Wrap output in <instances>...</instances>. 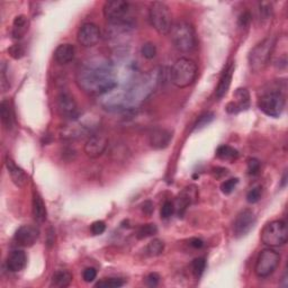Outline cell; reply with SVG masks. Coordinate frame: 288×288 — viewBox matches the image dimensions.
<instances>
[{"instance_id": "52a82bcc", "label": "cell", "mask_w": 288, "mask_h": 288, "mask_svg": "<svg viewBox=\"0 0 288 288\" xmlns=\"http://www.w3.org/2000/svg\"><path fill=\"white\" fill-rule=\"evenodd\" d=\"M288 240L286 222L277 220L265 225L261 231V241L269 248H277L284 245Z\"/></svg>"}, {"instance_id": "8d00e7d4", "label": "cell", "mask_w": 288, "mask_h": 288, "mask_svg": "<svg viewBox=\"0 0 288 288\" xmlns=\"http://www.w3.org/2000/svg\"><path fill=\"white\" fill-rule=\"evenodd\" d=\"M260 171V161L256 158L248 160V173L251 176H256Z\"/></svg>"}, {"instance_id": "836d02e7", "label": "cell", "mask_w": 288, "mask_h": 288, "mask_svg": "<svg viewBox=\"0 0 288 288\" xmlns=\"http://www.w3.org/2000/svg\"><path fill=\"white\" fill-rule=\"evenodd\" d=\"M191 268H193V273L196 277H201L206 268L205 259L204 258H196L193 263H191Z\"/></svg>"}, {"instance_id": "1f68e13d", "label": "cell", "mask_w": 288, "mask_h": 288, "mask_svg": "<svg viewBox=\"0 0 288 288\" xmlns=\"http://www.w3.org/2000/svg\"><path fill=\"white\" fill-rule=\"evenodd\" d=\"M239 184V179L238 178H231V179H227L225 182L221 185V190L222 193L224 195H230L232 194L234 189L237 188V186Z\"/></svg>"}, {"instance_id": "60d3db41", "label": "cell", "mask_w": 288, "mask_h": 288, "mask_svg": "<svg viewBox=\"0 0 288 288\" xmlns=\"http://www.w3.org/2000/svg\"><path fill=\"white\" fill-rule=\"evenodd\" d=\"M251 22V14L249 11H244L239 17V26L240 27H247Z\"/></svg>"}, {"instance_id": "4316f807", "label": "cell", "mask_w": 288, "mask_h": 288, "mask_svg": "<svg viewBox=\"0 0 288 288\" xmlns=\"http://www.w3.org/2000/svg\"><path fill=\"white\" fill-rule=\"evenodd\" d=\"M158 233V227L153 223H149V224H144L142 225L139 230L136 232V238L139 240H143L147 239L150 237H153L155 234Z\"/></svg>"}, {"instance_id": "ac0fdd59", "label": "cell", "mask_w": 288, "mask_h": 288, "mask_svg": "<svg viewBox=\"0 0 288 288\" xmlns=\"http://www.w3.org/2000/svg\"><path fill=\"white\" fill-rule=\"evenodd\" d=\"M5 166L7 168L8 175L10 176L11 182H13L17 187H24L27 183V175L21 167H18L15 161L7 155L5 159Z\"/></svg>"}, {"instance_id": "6da1fadb", "label": "cell", "mask_w": 288, "mask_h": 288, "mask_svg": "<svg viewBox=\"0 0 288 288\" xmlns=\"http://www.w3.org/2000/svg\"><path fill=\"white\" fill-rule=\"evenodd\" d=\"M78 83L83 92L92 95H104L117 86L113 70L107 62L92 60L78 72Z\"/></svg>"}, {"instance_id": "484cf974", "label": "cell", "mask_w": 288, "mask_h": 288, "mask_svg": "<svg viewBox=\"0 0 288 288\" xmlns=\"http://www.w3.org/2000/svg\"><path fill=\"white\" fill-rule=\"evenodd\" d=\"M216 157L222 160H229L233 161L237 160L239 157V152L236 149L230 147V146H221L216 150Z\"/></svg>"}, {"instance_id": "e0dca14e", "label": "cell", "mask_w": 288, "mask_h": 288, "mask_svg": "<svg viewBox=\"0 0 288 288\" xmlns=\"http://www.w3.org/2000/svg\"><path fill=\"white\" fill-rule=\"evenodd\" d=\"M172 140V134L170 131L165 129H155L151 132L149 137L150 146L155 150H164L168 148Z\"/></svg>"}, {"instance_id": "30bf717a", "label": "cell", "mask_w": 288, "mask_h": 288, "mask_svg": "<svg viewBox=\"0 0 288 288\" xmlns=\"http://www.w3.org/2000/svg\"><path fill=\"white\" fill-rule=\"evenodd\" d=\"M58 110L61 116L74 122L80 118L81 113L77 101L68 92H61L58 97Z\"/></svg>"}, {"instance_id": "8fae6325", "label": "cell", "mask_w": 288, "mask_h": 288, "mask_svg": "<svg viewBox=\"0 0 288 288\" xmlns=\"http://www.w3.org/2000/svg\"><path fill=\"white\" fill-rule=\"evenodd\" d=\"M256 216L251 209H243L237 216L233 224V233L236 238H242L254 229L256 225Z\"/></svg>"}, {"instance_id": "3957f363", "label": "cell", "mask_w": 288, "mask_h": 288, "mask_svg": "<svg viewBox=\"0 0 288 288\" xmlns=\"http://www.w3.org/2000/svg\"><path fill=\"white\" fill-rule=\"evenodd\" d=\"M258 107L269 117H279L285 108V95L283 90H280V88L272 87L263 92L258 99Z\"/></svg>"}, {"instance_id": "d6986e66", "label": "cell", "mask_w": 288, "mask_h": 288, "mask_svg": "<svg viewBox=\"0 0 288 288\" xmlns=\"http://www.w3.org/2000/svg\"><path fill=\"white\" fill-rule=\"evenodd\" d=\"M6 265H7V269L11 273L22 272L27 265V256L23 250H13L7 258Z\"/></svg>"}, {"instance_id": "277c9868", "label": "cell", "mask_w": 288, "mask_h": 288, "mask_svg": "<svg viewBox=\"0 0 288 288\" xmlns=\"http://www.w3.org/2000/svg\"><path fill=\"white\" fill-rule=\"evenodd\" d=\"M171 40L179 52H191L196 46L195 29L188 22H177L171 28Z\"/></svg>"}, {"instance_id": "f6af8a7d", "label": "cell", "mask_w": 288, "mask_h": 288, "mask_svg": "<svg viewBox=\"0 0 288 288\" xmlns=\"http://www.w3.org/2000/svg\"><path fill=\"white\" fill-rule=\"evenodd\" d=\"M189 244L193 247L194 249H201L203 248V245H204V242H203V240L201 239H198V238H191L189 240Z\"/></svg>"}, {"instance_id": "5b68a950", "label": "cell", "mask_w": 288, "mask_h": 288, "mask_svg": "<svg viewBox=\"0 0 288 288\" xmlns=\"http://www.w3.org/2000/svg\"><path fill=\"white\" fill-rule=\"evenodd\" d=\"M276 46V38L268 36L251 50L248 60L250 69L254 72L261 71L269 63Z\"/></svg>"}, {"instance_id": "83f0119b", "label": "cell", "mask_w": 288, "mask_h": 288, "mask_svg": "<svg viewBox=\"0 0 288 288\" xmlns=\"http://www.w3.org/2000/svg\"><path fill=\"white\" fill-rule=\"evenodd\" d=\"M165 250V243L160 239H154L148 244L147 254L150 257H157L160 256Z\"/></svg>"}, {"instance_id": "7402d4cb", "label": "cell", "mask_w": 288, "mask_h": 288, "mask_svg": "<svg viewBox=\"0 0 288 288\" xmlns=\"http://www.w3.org/2000/svg\"><path fill=\"white\" fill-rule=\"evenodd\" d=\"M0 117H2V123L5 130L10 131L14 126V111L9 100L5 99L0 104Z\"/></svg>"}, {"instance_id": "b9f144b4", "label": "cell", "mask_w": 288, "mask_h": 288, "mask_svg": "<svg viewBox=\"0 0 288 288\" xmlns=\"http://www.w3.org/2000/svg\"><path fill=\"white\" fill-rule=\"evenodd\" d=\"M146 281H147V285L149 287H155V286H158V284H159L160 276L158 274L152 273V274L148 275V277L146 278Z\"/></svg>"}, {"instance_id": "d590c367", "label": "cell", "mask_w": 288, "mask_h": 288, "mask_svg": "<svg viewBox=\"0 0 288 288\" xmlns=\"http://www.w3.org/2000/svg\"><path fill=\"white\" fill-rule=\"evenodd\" d=\"M8 53L10 54L11 58H14L15 60H20L25 56V49H24L23 45L21 44H15L8 50Z\"/></svg>"}, {"instance_id": "ab89813d", "label": "cell", "mask_w": 288, "mask_h": 288, "mask_svg": "<svg viewBox=\"0 0 288 288\" xmlns=\"http://www.w3.org/2000/svg\"><path fill=\"white\" fill-rule=\"evenodd\" d=\"M259 11H260V17L262 18V20H268V18L272 16V13H273L272 4L261 3Z\"/></svg>"}, {"instance_id": "ee69618b", "label": "cell", "mask_w": 288, "mask_h": 288, "mask_svg": "<svg viewBox=\"0 0 288 288\" xmlns=\"http://www.w3.org/2000/svg\"><path fill=\"white\" fill-rule=\"evenodd\" d=\"M142 211L144 214H147L148 216L151 215L154 211V207H153V204L152 202H150V201H147V202H144L142 204Z\"/></svg>"}, {"instance_id": "9a60e30c", "label": "cell", "mask_w": 288, "mask_h": 288, "mask_svg": "<svg viewBox=\"0 0 288 288\" xmlns=\"http://www.w3.org/2000/svg\"><path fill=\"white\" fill-rule=\"evenodd\" d=\"M197 196H198V191L196 186H189V187H186L182 193H180L175 205L176 212L179 218H183L186 211H187V208L196 201Z\"/></svg>"}, {"instance_id": "f35d334b", "label": "cell", "mask_w": 288, "mask_h": 288, "mask_svg": "<svg viewBox=\"0 0 288 288\" xmlns=\"http://www.w3.org/2000/svg\"><path fill=\"white\" fill-rule=\"evenodd\" d=\"M97 277V270H96L94 267H88L85 270H83L82 274V278L86 283H92Z\"/></svg>"}, {"instance_id": "d6a6232c", "label": "cell", "mask_w": 288, "mask_h": 288, "mask_svg": "<svg viewBox=\"0 0 288 288\" xmlns=\"http://www.w3.org/2000/svg\"><path fill=\"white\" fill-rule=\"evenodd\" d=\"M262 195V186H256V187L251 188L247 194V201L250 204H256L260 201Z\"/></svg>"}, {"instance_id": "2e32d148", "label": "cell", "mask_w": 288, "mask_h": 288, "mask_svg": "<svg viewBox=\"0 0 288 288\" xmlns=\"http://www.w3.org/2000/svg\"><path fill=\"white\" fill-rule=\"evenodd\" d=\"M234 98L236 101H232L226 107V111L230 114H237L241 111L248 110L250 106V95L248 90L245 88H239L237 89L236 94H234Z\"/></svg>"}, {"instance_id": "e575fe53", "label": "cell", "mask_w": 288, "mask_h": 288, "mask_svg": "<svg viewBox=\"0 0 288 288\" xmlns=\"http://www.w3.org/2000/svg\"><path fill=\"white\" fill-rule=\"evenodd\" d=\"M176 212V208H175V204L170 201H166L164 203V205L161 207V211H160V215L162 219H169L172 216V214Z\"/></svg>"}, {"instance_id": "44dd1931", "label": "cell", "mask_w": 288, "mask_h": 288, "mask_svg": "<svg viewBox=\"0 0 288 288\" xmlns=\"http://www.w3.org/2000/svg\"><path fill=\"white\" fill-rule=\"evenodd\" d=\"M233 72H234V65L231 64L230 67L224 71V74L222 75L219 85L215 90V96L218 99L223 98L227 94V92H229L232 82V78H233Z\"/></svg>"}, {"instance_id": "8992f818", "label": "cell", "mask_w": 288, "mask_h": 288, "mask_svg": "<svg viewBox=\"0 0 288 288\" xmlns=\"http://www.w3.org/2000/svg\"><path fill=\"white\" fill-rule=\"evenodd\" d=\"M149 20L151 26L160 35H168L172 28V17L170 8L165 3L155 2L149 9Z\"/></svg>"}, {"instance_id": "603a6c76", "label": "cell", "mask_w": 288, "mask_h": 288, "mask_svg": "<svg viewBox=\"0 0 288 288\" xmlns=\"http://www.w3.org/2000/svg\"><path fill=\"white\" fill-rule=\"evenodd\" d=\"M32 211H33V216L34 220L39 223H43V222L46 221V216H47V212H46V206L42 200V197L34 191L33 194V202H32Z\"/></svg>"}, {"instance_id": "ba28073f", "label": "cell", "mask_w": 288, "mask_h": 288, "mask_svg": "<svg viewBox=\"0 0 288 288\" xmlns=\"http://www.w3.org/2000/svg\"><path fill=\"white\" fill-rule=\"evenodd\" d=\"M104 16L113 26H130V4L112 0L104 5Z\"/></svg>"}, {"instance_id": "74e56055", "label": "cell", "mask_w": 288, "mask_h": 288, "mask_svg": "<svg viewBox=\"0 0 288 288\" xmlns=\"http://www.w3.org/2000/svg\"><path fill=\"white\" fill-rule=\"evenodd\" d=\"M106 230V224L104 221H96L90 226V231L94 234V236H100L103 234Z\"/></svg>"}, {"instance_id": "7c38bea8", "label": "cell", "mask_w": 288, "mask_h": 288, "mask_svg": "<svg viewBox=\"0 0 288 288\" xmlns=\"http://www.w3.org/2000/svg\"><path fill=\"white\" fill-rule=\"evenodd\" d=\"M101 38L99 27L94 23H86L78 31L77 39L83 47H93L99 43Z\"/></svg>"}, {"instance_id": "7a4b0ae2", "label": "cell", "mask_w": 288, "mask_h": 288, "mask_svg": "<svg viewBox=\"0 0 288 288\" xmlns=\"http://www.w3.org/2000/svg\"><path fill=\"white\" fill-rule=\"evenodd\" d=\"M197 74V64L193 60L180 58L170 70V80L177 88H187L195 82Z\"/></svg>"}, {"instance_id": "ffe728a7", "label": "cell", "mask_w": 288, "mask_h": 288, "mask_svg": "<svg viewBox=\"0 0 288 288\" xmlns=\"http://www.w3.org/2000/svg\"><path fill=\"white\" fill-rule=\"evenodd\" d=\"M76 57V49L75 46L69 43L59 45L56 51H54V60L61 65L69 64L74 61Z\"/></svg>"}, {"instance_id": "f546056e", "label": "cell", "mask_w": 288, "mask_h": 288, "mask_svg": "<svg viewBox=\"0 0 288 288\" xmlns=\"http://www.w3.org/2000/svg\"><path fill=\"white\" fill-rule=\"evenodd\" d=\"M124 285V280L121 278H104L103 280L98 281L95 287L99 288H118Z\"/></svg>"}, {"instance_id": "5bb4252c", "label": "cell", "mask_w": 288, "mask_h": 288, "mask_svg": "<svg viewBox=\"0 0 288 288\" xmlns=\"http://www.w3.org/2000/svg\"><path fill=\"white\" fill-rule=\"evenodd\" d=\"M40 237V231L36 226L33 225H23L18 227L17 231L15 232L14 236V241L16 244L21 245L24 248H29L38 241Z\"/></svg>"}, {"instance_id": "4fadbf2b", "label": "cell", "mask_w": 288, "mask_h": 288, "mask_svg": "<svg viewBox=\"0 0 288 288\" xmlns=\"http://www.w3.org/2000/svg\"><path fill=\"white\" fill-rule=\"evenodd\" d=\"M108 148V139L105 134L96 133L89 136L85 144V153L92 159H97L105 153Z\"/></svg>"}, {"instance_id": "4dcf8cb0", "label": "cell", "mask_w": 288, "mask_h": 288, "mask_svg": "<svg viewBox=\"0 0 288 288\" xmlns=\"http://www.w3.org/2000/svg\"><path fill=\"white\" fill-rule=\"evenodd\" d=\"M141 54L143 58L148 60H152L157 56V46H155L151 42H147L141 46Z\"/></svg>"}, {"instance_id": "d4e9b609", "label": "cell", "mask_w": 288, "mask_h": 288, "mask_svg": "<svg viewBox=\"0 0 288 288\" xmlns=\"http://www.w3.org/2000/svg\"><path fill=\"white\" fill-rule=\"evenodd\" d=\"M28 31V20L25 15L16 16L13 23V32L11 35L15 40H21Z\"/></svg>"}, {"instance_id": "f1b7e54d", "label": "cell", "mask_w": 288, "mask_h": 288, "mask_svg": "<svg viewBox=\"0 0 288 288\" xmlns=\"http://www.w3.org/2000/svg\"><path fill=\"white\" fill-rule=\"evenodd\" d=\"M214 118H215L214 113H212V112L204 113L203 115H201L200 117H198L197 122L195 123V125H194V131H198V130L204 129V128H205V126H207L208 124H211V123L214 121Z\"/></svg>"}, {"instance_id": "9c48e42d", "label": "cell", "mask_w": 288, "mask_h": 288, "mask_svg": "<svg viewBox=\"0 0 288 288\" xmlns=\"http://www.w3.org/2000/svg\"><path fill=\"white\" fill-rule=\"evenodd\" d=\"M280 263V255L274 249H263L257 258L255 273L259 278H267L275 273Z\"/></svg>"}, {"instance_id": "bcb514c9", "label": "cell", "mask_w": 288, "mask_h": 288, "mask_svg": "<svg viewBox=\"0 0 288 288\" xmlns=\"http://www.w3.org/2000/svg\"><path fill=\"white\" fill-rule=\"evenodd\" d=\"M227 173H229V171H227V169H225V168H216V169H214V176L216 178L226 176Z\"/></svg>"}, {"instance_id": "7bdbcfd3", "label": "cell", "mask_w": 288, "mask_h": 288, "mask_svg": "<svg viewBox=\"0 0 288 288\" xmlns=\"http://www.w3.org/2000/svg\"><path fill=\"white\" fill-rule=\"evenodd\" d=\"M9 87H10L9 81L7 79V77H6V65L3 64V67H2V89H3V92H7Z\"/></svg>"}, {"instance_id": "cb8c5ba5", "label": "cell", "mask_w": 288, "mask_h": 288, "mask_svg": "<svg viewBox=\"0 0 288 288\" xmlns=\"http://www.w3.org/2000/svg\"><path fill=\"white\" fill-rule=\"evenodd\" d=\"M72 279H74V276H72L69 270H58V272L54 273V275L52 276L51 286L58 288H65L71 284Z\"/></svg>"}]
</instances>
